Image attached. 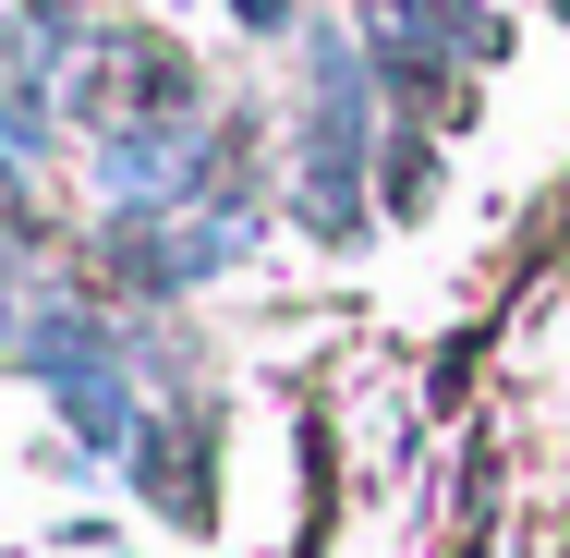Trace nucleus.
Instances as JSON below:
<instances>
[{
    "instance_id": "nucleus-1",
    "label": "nucleus",
    "mask_w": 570,
    "mask_h": 558,
    "mask_svg": "<svg viewBox=\"0 0 570 558\" xmlns=\"http://www.w3.org/2000/svg\"><path fill=\"white\" fill-rule=\"evenodd\" d=\"M304 219L352 243L364 231V49H316V134H304Z\"/></svg>"
},
{
    "instance_id": "nucleus-2",
    "label": "nucleus",
    "mask_w": 570,
    "mask_h": 558,
    "mask_svg": "<svg viewBox=\"0 0 570 558\" xmlns=\"http://www.w3.org/2000/svg\"><path fill=\"white\" fill-rule=\"evenodd\" d=\"M230 12H243V25H292V12H279V0H230Z\"/></svg>"
}]
</instances>
